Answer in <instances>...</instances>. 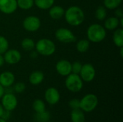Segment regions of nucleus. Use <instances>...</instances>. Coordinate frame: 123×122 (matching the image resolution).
Instances as JSON below:
<instances>
[{
    "instance_id": "36",
    "label": "nucleus",
    "mask_w": 123,
    "mask_h": 122,
    "mask_svg": "<svg viewBox=\"0 0 123 122\" xmlns=\"http://www.w3.org/2000/svg\"><path fill=\"white\" fill-rule=\"evenodd\" d=\"M4 109L3 108L1 104L0 103V118H1V116H2V114H3V113H4Z\"/></svg>"
},
{
    "instance_id": "6",
    "label": "nucleus",
    "mask_w": 123,
    "mask_h": 122,
    "mask_svg": "<svg viewBox=\"0 0 123 122\" xmlns=\"http://www.w3.org/2000/svg\"><path fill=\"white\" fill-rule=\"evenodd\" d=\"M55 36L56 40L62 43H71L76 40L75 35L70 29L65 27L58 28L55 32Z\"/></svg>"
},
{
    "instance_id": "13",
    "label": "nucleus",
    "mask_w": 123,
    "mask_h": 122,
    "mask_svg": "<svg viewBox=\"0 0 123 122\" xmlns=\"http://www.w3.org/2000/svg\"><path fill=\"white\" fill-rule=\"evenodd\" d=\"M55 70L60 76L66 77L71 73V63L67 60H61L57 62Z\"/></svg>"
},
{
    "instance_id": "37",
    "label": "nucleus",
    "mask_w": 123,
    "mask_h": 122,
    "mask_svg": "<svg viewBox=\"0 0 123 122\" xmlns=\"http://www.w3.org/2000/svg\"><path fill=\"white\" fill-rule=\"evenodd\" d=\"M120 57L123 58V47H120Z\"/></svg>"
},
{
    "instance_id": "2",
    "label": "nucleus",
    "mask_w": 123,
    "mask_h": 122,
    "mask_svg": "<svg viewBox=\"0 0 123 122\" xmlns=\"http://www.w3.org/2000/svg\"><path fill=\"white\" fill-rule=\"evenodd\" d=\"M86 36L89 42L99 43L105 39L107 32L102 25L99 24H92L87 28Z\"/></svg>"
},
{
    "instance_id": "8",
    "label": "nucleus",
    "mask_w": 123,
    "mask_h": 122,
    "mask_svg": "<svg viewBox=\"0 0 123 122\" xmlns=\"http://www.w3.org/2000/svg\"><path fill=\"white\" fill-rule=\"evenodd\" d=\"M79 76L84 82H92L96 76V70L91 63H85L82 65Z\"/></svg>"
},
{
    "instance_id": "24",
    "label": "nucleus",
    "mask_w": 123,
    "mask_h": 122,
    "mask_svg": "<svg viewBox=\"0 0 123 122\" xmlns=\"http://www.w3.org/2000/svg\"><path fill=\"white\" fill-rule=\"evenodd\" d=\"M35 42L31 38H25L21 42L22 48L25 51H31L35 48Z\"/></svg>"
},
{
    "instance_id": "11",
    "label": "nucleus",
    "mask_w": 123,
    "mask_h": 122,
    "mask_svg": "<svg viewBox=\"0 0 123 122\" xmlns=\"http://www.w3.org/2000/svg\"><path fill=\"white\" fill-rule=\"evenodd\" d=\"M44 97L47 103L50 105L57 104L61 99V95L58 90L54 87H50L45 91Z\"/></svg>"
},
{
    "instance_id": "7",
    "label": "nucleus",
    "mask_w": 123,
    "mask_h": 122,
    "mask_svg": "<svg viewBox=\"0 0 123 122\" xmlns=\"http://www.w3.org/2000/svg\"><path fill=\"white\" fill-rule=\"evenodd\" d=\"M41 26V22L39 17L33 15L27 17L22 22L23 28L30 32H34L37 31Z\"/></svg>"
},
{
    "instance_id": "10",
    "label": "nucleus",
    "mask_w": 123,
    "mask_h": 122,
    "mask_svg": "<svg viewBox=\"0 0 123 122\" xmlns=\"http://www.w3.org/2000/svg\"><path fill=\"white\" fill-rule=\"evenodd\" d=\"M3 55L5 63L9 65L17 64L22 59L21 53L19 52V51L15 49H8Z\"/></svg>"
},
{
    "instance_id": "19",
    "label": "nucleus",
    "mask_w": 123,
    "mask_h": 122,
    "mask_svg": "<svg viewBox=\"0 0 123 122\" xmlns=\"http://www.w3.org/2000/svg\"><path fill=\"white\" fill-rule=\"evenodd\" d=\"M71 120L72 122H85V115L81 109H72L71 112Z\"/></svg>"
},
{
    "instance_id": "18",
    "label": "nucleus",
    "mask_w": 123,
    "mask_h": 122,
    "mask_svg": "<svg viewBox=\"0 0 123 122\" xmlns=\"http://www.w3.org/2000/svg\"><path fill=\"white\" fill-rule=\"evenodd\" d=\"M114 31L112 36L114 44L117 47H123V29L122 27H118Z\"/></svg>"
},
{
    "instance_id": "38",
    "label": "nucleus",
    "mask_w": 123,
    "mask_h": 122,
    "mask_svg": "<svg viewBox=\"0 0 123 122\" xmlns=\"http://www.w3.org/2000/svg\"><path fill=\"white\" fill-rule=\"evenodd\" d=\"M0 122H7L6 120H4V119H1V118H0Z\"/></svg>"
},
{
    "instance_id": "26",
    "label": "nucleus",
    "mask_w": 123,
    "mask_h": 122,
    "mask_svg": "<svg viewBox=\"0 0 123 122\" xmlns=\"http://www.w3.org/2000/svg\"><path fill=\"white\" fill-rule=\"evenodd\" d=\"M17 7L22 10H28L34 6V0H17Z\"/></svg>"
},
{
    "instance_id": "14",
    "label": "nucleus",
    "mask_w": 123,
    "mask_h": 122,
    "mask_svg": "<svg viewBox=\"0 0 123 122\" xmlns=\"http://www.w3.org/2000/svg\"><path fill=\"white\" fill-rule=\"evenodd\" d=\"M15 81V76L14 73L10 71H4L0 74V84L4 87L12 86Z\"/></svg>"
},
{
    "instance_id": "3",
    "label": "nucleus",
    "mask_w": 123,
    "mask_h": 122,
    "mask_svg": "<svg viewBox=\"0 0 123 122\" xmlns=\"http://www.w3.org/2000/svg\"><path fill=\"white\" fill-rule=\"evenodd\" d=\"M35 48L38 54L43 56H50L55 53L56 50L54 42L48 38L40 39L35 43Z\"/></svg>"
},
{
    "instance_id": "15",
    "label": "nucleus",
    "mask_w": 123,
    "mask_h": 122,
    "mask_svg": "<svg viewBox=\"0 0 123 122\" xmlns=\"http://www.w3.org/2000/svg\"><path fill=\"white\" fill-rule=\"evenodd\" d=\"M49 15L50 17L55 20H58L64 17L65 9L59 5H53L49 9Z\"/></svg>"
},
{
    "instance_id": "9",
    "label": "nucleus",
    "mask_w": 123,
    "mask_h": 122,
    "mask_svg": "<svg viewBox=\"0 0 123 122\" xmlns=\"http://www.w3.org/2000/svg\"><path fill=\"white\" fill-rule=\"evenodd\" d=\"M1 105L4 110L12 111L14 110L18 104V101L17 97L13 93H4L1 97Z\"/></svg>"
},
{
    "instance_id": "22",
    "label": "nucleus",
    "mask_w": 123,
    "mask_h": 122,
    "mask_svg": "<svg viewBox=\"0 0 123 122\" xmlns=\"http://www.w3.org/2000/svg\"><path fill=\"white\" fill-rule=\"evenodd\" d=\"M50 119V114L46 110L42 112L35 113L34 115V121L35 122H48Z\"/></svg>"
},
{
    "instance_id": "12",
    "label": "nucleus",
    "mask_w": 123,
    "mask_h": 122,
    "mask_svg": "<svg viewBox=\"0 0 123 122\" xmlns=\"http://www.w3.org/2000/svg\"><path fill=\"white\" fill-rule=\"evenodd\" d=\"M17 8V0H0V12L3 14H13Z\"/></svg>"
},
{
    "instance_id": "28",
    "label": "nucleus",
    "mask_w": 123,
    "mask_h": 122,
    "mask_svg": "<svg viewBox=\"0 0 123 122\" xmlns=\"http://www.w3.org/2000/svg\"><path fill=\"white\" fill-rule=\"evenodd\" d=\"M9 49V42L6 37L0 35V54H4Z\"/></svg>"
},
{
    "instance_id": "5",
    "label": "nucleus",
    "mask_w": 123,
    "mask_h": 122,
    "mask_svg": "<svg viewBox=\"0 0 123 122\" xmlns=\"http://www.w3.org/2000/svg\"><path fill=\"white\" fill-rule=\"evenodd\" d=\"M99 100L94 93H88L80 100V109L86 113L93 111L97 106Z\"/></svg>"
},
{
    "instance_id": "34",
    "label": "nucleus",
    "mask_w": 123,
    "mask_h": 122,
    "mask_svg": "<svg viewBox=\"0 0 123 122\" xmlns=\"http://www.w3.org/2000/svg\"><path fill=\"white\" fill-rule=\"evenodd\" d=\"M5 61H4V58L2 54H0V68L2 67L4 64Z\"/></svg>"
},
{
    "instance_id": "17",
    "label": "nucleus",
    "mask_w": 123,
    "mask_h": 122,
    "mask_svg": "<svg viewBox=\"0 0 123 122\" xmlns=\"http://www.w3.org/2000/svg\"><path fill=\"white\" fill-rule=\"evenodd\" d=\"M105 29L113 31L120 27L119 19L116 17H110L105 19L104 26Z\"/></svg>"
},
{
    "instance_id": "35",
    "label": "nucleus",
    "mask_w": 123,
    "mask_h": 122,
    "mask_svg": "<svg viewBox=\"0 0 123 122\" xmlns=\"http://www.w3.org/2000/svg\"><path fill=\"white\" fill-rule=\"evenodd\" d=\"M4 94V88L0 84V99H1Z\"/></svg>"
},
{
    "instance_id": "4",
    "label": "nucleus",
    "mask_w": 123,
    "mask_h": 122,
    "mask_svg": "<svg viewBox=\"0 0 123 122\" xmlns=\"http://www.w3.org/2000/svg\"><path fill=\"white\" fill-rule=\"evenodd\" d=\"M84 81L79 74L70 73L66 76L65 81V86L66 88L73 93H77L81 91L84 86Z\"/></svg>"
},
{
    "instance_id": "27",
    "label": "nucleus",
    "mask_w": 123,
    "mask_h": 122,
    "mask_svg": "<svg viewBox=\"0 0 123 122\" xmlns=\"http://www.w3.org/2000/svg\"><path fill=\"white\" fill-rule=\"evenodd\" d=\"M32 109L35 111V113L45 111L46 109L45 102L41 99H35L32 103Z\"/></svg>"
},
{
    "instance_id": "16",
    "label": "nucleus",
    "mask_w": 123,
    "mask_h": 122,
    "mask_svg": "<svg viewBox=\"0 0 123 122\" xmlns=\"http://www.w3.org/2000/svg\"><path fill=\"white\" fill-rule=\"evenodd\" d=\"M45 76L42 71L35 70L32 72L29 76V82L33 86L40 85L44 80Z\"/></svg>"
},
{
    "instance_id": "23",
    "label": "nucleus",
    "mask_w": 123,
    "mask_h": 122,
    "mask_svg": "<svg viewBox=\"0 0 123 122\" xmlns=\"http://www.w3.org/2000/svg\"><path fill=\"white\" fill-rule=\"evenodd\" d=\"M123 0H104L103 4L104 6L107 9L113 10L118 8L122 4Z\"/></svg>"
},
{
    "instance_id": "1",
    "label": "nucleus",
    "mask_w": 123,
    "mask_h": 122,
    "mask_svg": "<svg viewBox=\"0 0 123 122\" xmlns=\"http://www.w3.org/2000/svg\"><path fill=\"white\" fill-rule=\"evenodd\" d=\"M64 17L68 24L73 27H77L84 22L85 14L81 7L78 6H71L65 11Z\"/></svg>"
},
{
    "instance_id": "30",
    "label": "nucleus",
    "mask_w": 123,
    "mask_h": 122,
    "mask_svg": "<svg viewBox=\"0 0 123 122\" xmlns=\"http://www.w3.org/2000/svg\"><path fill=\"white\" fill-rule=\"evenodd\" d=\"M81 67H82V64L79 61L74 62L73 63H71V73L75 74H79Z\"/></svg>"
},
{
    "instance_id": "29",
    "label": "nucleus",
    "mask_w": 123,
    "mask_h": 122,
    "mask_svg": "<svg viewBox=\"0 0 123 122\" xmlns=\"http://www.w3.org/2000/svg\"><path fill=\"white\" fill-rule=\"evenodd\" d=\"M26 88V86L23 82H18L14 85L13 91L17 93H22L25 91Z\"/></svg>"
},
{
    "instance_id": "31",
    "label": "nucleus",
    "mask_w": 123,
    "mask_h": 122,
    "mask_svg": "<svg viewBox=\"0 0 123 122\" xmlns=\"http://www.w3.org/2000/svg\"><path fill=\"white\" fill-rule=\"evenodd\" d=\"M68 105L71 109H80V100L78 99H73L70 100Z\"/></svg>"
},
{
    "instance_id": "25",
    "label": "nucleus",
    "mask_w": 123,
    "mask_h": 122,
    "mask_svg": "<svg viewBox=\"0 0 123 122\" xmlns=\"http://www.w3.org/2000/svg\"><path fill=\"white\" fill-rule=\"evenodd\" d=\"M107 15V9L104 6H99L95 11V17L99 21H104Z\"/></svg>"
},
{
    "instance_id": "33",
    "label": "nucleus",
    "mask_w": 123,
    "mask_h": 122,
    "mask_svg": "<svg viewBox=\"0 0 123 122\" xmlns=\"http://www.w3.org/2000/svg\"><path fill=\"white\" fill-rule=\"evenodd\" d=\"M115 17H117L118 19L120 18H122L123 17V11L122 9L120 8H117L115 9Z\"/></svg>"
},
{
    "instance_id": "20",
    "label": "nucleus",
    "mask_w": 123,
    "mask_h": 122,
    "mask_svg": "<svg viewBox=\"0 0 123 122\" xmlns=\"http://www.w3.org/2000/svg\"><path fill=\"white\" fill-rule=\"evenodd\" d=\"M55 0H34V4L40 9L47 10L54 5Z\"/></svg>"
},
{
    "instance_id": "39",
    "label": "nucleus",
    "mask_w": 123,
    "mask_h": 122,
    "mask_svg": "<svg viewBox=\"0 0 123 122\" xmlns=\"http://www.w3.org/2000/svg\"></svg>"
},
{
    "instance_id": "32",
    "label": "nucleus",
    "mask_w": 123,
    "mask_h": 122,
    "mask_svg": "<svg viewBox=\"0 0 123 122\" xmlns=\"http://www.w3.org/2000/svg\"><path fill=\"white\" fill-rule=\"evenodd\" d=\"M10 116H11V111H7V110H4L1 118L4 119V120H6V121H7L8 119H9Z\"/></svg>"
},
{
    "instance_id": "21",
    "label": "nucleus",
    "mask_w": 123,
    "mask_h": 122,
    "mask_svg": "<svg viewBox=\"0 0 123 122\" xmlns=\"http://www.w3.org/2000/svg\"><path fill=\"white\" fill-rule=\"evenodd\" d=\"M90 42L87 39H81L79 40L76 45V48L77 51L81 53H84L89 49Z\"/></svg>"
}]
</instances>
